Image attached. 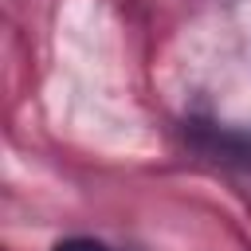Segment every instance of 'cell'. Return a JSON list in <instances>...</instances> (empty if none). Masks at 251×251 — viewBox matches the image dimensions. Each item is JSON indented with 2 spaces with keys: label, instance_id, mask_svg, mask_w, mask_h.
I'll use <instances>...</instances> for the list:
<instances>
[{
  "label": "cell",
  "instance_id": "1",
  "mask_svg": "<svg viewBox=\"0 0 251 251\" xmlns=\"http://www.w3.org/2000/svg\"><path fill=\"white\" fill-rule=\"evenodd\" d=\"M55 251H106L98 239H86V235H75V239H63L55 243Z\"/></svg>",
  "mask_w": 251,
  "mask_h": 251
}]
</instances>
